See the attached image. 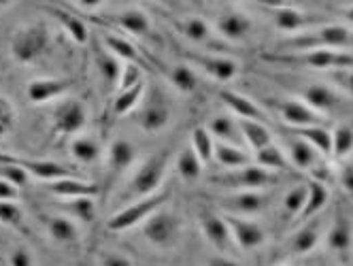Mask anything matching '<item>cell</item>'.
<instances>
[{
	"instance_id": "obj_10",
	"label": "cell",
	"mask_w": 353,
	"mask_h": 266,
	"mask_svg": "<svg viewBox=\"0 0 353 266\" xmlns=\"http://www.w3.org/2000/svg\"><path fill=\"white\" fill-rule=\"evenodd\" d=\"M5 158L9 162H15L19 164L23 171L28 173V177H37L45 183L49 181H58V179H70V177H79L77 173L72 171V168L64 166V164H58L54 160H34V158H19V156H11V154H5Z\"/></svg>"
},
{
	"instance_id": "obj_51",
	"label": "cell",
	"mask_w": 353,
	"mask_h": 266,
	"mask_svg": "<svg viewBox=\"0 0 353 266\" xmlns=\"http://www.w3.org/2000/svg\"><path fill=\"white\" fill-rule=\"evenodd\" d=\"M339 181L343 185L345 192H349V194H353V162H347L341 166L339 171Z\"/></svg>"
},
{
	"instance_id": "obj_41",
	"label": "cell",
	"mask_w": 353,
	"mask_h": 266,
	"mask_svg": "<svg viewBox=\"0 0 353 266\" xmlns=\"http://www.w3.org/2000/svg\"><path fill=\"white\" fill-rule=\"evenodd\" d=\"M70 154L72 158L81 164H94L100 158V145L96 139L90 136H77L70 143Z\"/></svg>"
},
{
	"instance_id": "obj_17",
	"label": "cell",
	"mask_w": 353,
	"mask_h": 266,
	"mask_svg": "<svg viewBox=\"0 0 353 266\" xmlns=\"http://www.w3.org/2000/svg\"><path fill=\"white\" fill-rule=\"evenodd\" d=\"M302 99L317 113H330L343 107V96L330 85H309L302 90Z\"/></svg>"
},
{
	"instance_id": "obj_26",
	"label": "cell",
	"mask_w": 353,
	"mask_h": 266,
	"mask_svg": "<svg viewBox=\"0 0 353 266\" xmlns=\"http://www.w3.org/2000/svg\"><path fill=\"white\" fill-rule=\"evenodd\" d=\"M209 132L217 143H225V145H234V147H243L245 139L241 132V126L234 117L230 115H217L211 119L209 124Z\"/></svg>"
},
{
	"instance_id": "obj_30",
	"label": "cell",
	"mask_w": 353,
	"mask_h": 266,
	"mask_svg": "<svg viewBox=\"0 0 353 266\" xmlns=\"http://www.w3.org/2000/svg\"><path fill=\"white\" fill-rule=\"evenodd\" d=\"M109 168L115 175L125 173L132 166V162L137 160V147L125 139H115L109 145Z\"/></svg>"
},
{
	"instance_id": "obj_48",
	"label": "cell",
	"mask_w": 353,
	"mask_h": 266,
	"mask_svg": "<svg viewBox=\"0 0 353 266\" xmlns=\"http://www.w3.org/2000/svg\"><path fill=\"white\" fill-rule=\"evenodd\" d=\"M330 81H332V85L339 88L341 92L353 96V68L330 70Z\"/></svg>"
},
{
	"instance_id": "obj_12",
	"label": "cell",
	"mask_w": 353,
	"mask_h": 266,
	"mask_svg": "<svg viewBox=\"0 0 353 266\" xmlns=\"http://www.w3.org/2000/svg\"><path fill=\"white\" fill-rule=\"evenodd\" d=\"M276 113L290 128H307V126H325V117L313 111L302 101H279L274 103Z\"/></svg>"
},
{
	"instance_id": "obj_35",
	"label": "cell",
	"mask_w": 353,
	"mask_h": 266,
	"mask_svg": "<svg viewBox=\"0 0 353 266\" xmlns=\"http://www.w3.org/2000/svg\"><path fill=\"white\" fill-rule=\"evenodd\" d=\"M166 79L183 94H192L198 88V77H196V70L188 64H172L168 68H162Z\"/></svg>"
},
{
	"instance_id": "obj_54",
	"label": "cell",
	"mask_w": 353,
	"mask_h": 266,
	"mask_svg": "<svg viewBox=\"0 0 353 266\" xmlns=\"http://www.w3.org/2000/svg\"><path fill=\"white\" fill-rule=\"evenodd\" d=\"M19 196V187H15L13 183L5 181V179H0V201H11L15 203Z\"/></svg>"
},
{
	"instance_id": "obj_58",
	"label": "cell",
	"mask_w": 353,
	"mask_h": 266,
	"mask_svg": "<svg viewBox=\"0 0 353 266\" xmlns=\"http://www.w3.org/2000/svg\"><path fill=\"white\" fill-rule=\"evenodd\" d=\"M0 154H3V152H0Z\"/></svg>"
},
{
	"instance_id": "obj_25",
	"label": "cell",
	"mask_w": 353,
	"mask_h": 266,
	"mask_svg": "<svg viewBox=\"0 0 353 266\" xmlns=\"http://www.w3.org/2000/svg\"><path fill=\"white\" fill-rule=\"evenodd\" d=\"M292 136L307 141L321 158H332V132L327 126H307V128H288Z\"/></svg>"
},
{
	"instance_id": "obj_46",
	"label": "cell",
	"mask_w": 353,
	"mask_h": 266,
	"mask_svg": "<svg viewBox=\"0 0 353 266\" xmlns=\"http://www.w3.org/2000/svg\"><path fill=\"white\" fill-rule=\"evenodd\" d=\"M0 179L13 183L15 187H21V185H26V181H28V173L23 171L19 164L9 162L5 158V154H0Z\"/></svg>"
},
{
	"instance_id": "obj_43",
	"label": "cell",
	"mask_w": 353,
	"mask_h": 266,
	"mask_svg": "<svg viewBox=\"0 0 353 266\" xmlns=\"http://www.w3.org/2000/svg\"><path fill=\"white\" fill-rule=\"evenodd\" d=\"M143 92H145V81L134 85V88H128V90H119L115 96V103H113V113L115 115L130 113L139 105V101L143 99Z\"/></svg>"
},
{
	"instance_id": "obj_27",
	"label": "cell",
	"mask_w": 353,
	"mask_h": 266,
	"mask_svg": "<svg viewBox=\"0 0 353 266\" xmlns=\"http://www.w3.org/2000/svg\"><path fill=\"white\" fill-rule=\"evenodd\" d=\"M327 198H330V192H327L325 183L309 179L307 181V203H305V209H302V213L296 217V224L311 222L313 217L327 205Z\"/></svg>"
},
{
	"instance_id": "obj_21",
	"label": "cell",
	"mask_w": 353,
	"mask_h": 266,
	"mask_svg": "<svg viewBox=\"0 0 353 266\" xmlns=\"http://www.w3.org/2000/svg\"><path fill=\"white\" fill-rule=\"evenodd\" d=\"M170 124V109L162 103V101H147L139 113V126L149 132L156 134L160 130H164Z\"/></svg>"
},
{
	"instance_id": "obj_44",
	"label": "cell",
	"mask_w": 353,
	"mask_h": 266,
	"mask_svg": "<svg viewBox=\"0 0 353 266\" xmlns=\"http://www.w3.org/2000/svg\"><path fill=\"white\" fill-rule=\"evenodd\" d=\"M353 152V128L351 126H336L332 132V158L343 162Z\"/></svg>"
},
{
	"instance_id": "obj_9",
	"label": "cell",
	"mask_w": 353,
	"mask_h": 266,
	"mask_svg": "<svg viewBox=\"0 0 353 266\" xmlns=\"http://www.w3.org/2000/svg\"><path fill=\"white\" fill-rule=\"evenodd\" d=\"M268 15L274 23V28H279L281 32H298V30H307L315 26H325V17L307 13L302 9L294 7H283V5H274V9H268Z\"/></svg>"
},
{
	"instance_id": "obj_1",
	"label": "cell",
	"mask_w": 353,
	"mask_h": 266,
	"mask_svg": "<svg viewBox=\"0 0 353 266\" xmlns=\"http://www.w3.org/2000/svg\"><path fill=\"white\" fill-rule=\"evenodd\" d=\"M353 45V32L341 23H325L321 28H315L311 32H302L290 41H283L276 45V56L285 54H305L315 50H341V47Z\"/></svg>"
},
{
	"instance_id": "obj_3",
	"label": "cell",
	"mask_w": 353,
	"mask_h": 266,
	"mask_svg": "<svg viewBox=\"0 0 353 266\" xmlns=\"http://www.w3.org/2000/svg\"><path fill=\"white\" fill-rule=\"evenodd\" d=\"M211 183L234 190V192H260V190L274 185L276 177L274 173L266 171V168L258 164H249L245 168H239V171H225V173L213 175Z\"/></svg>"
},
{
	"instance_id": "obj_55",
	"label": "cell",
	"mask_w": 353,
	"mask_h": 266,
	"mask_svg": "<svg viewBox=\"0 0 353 266\" xmlns=\"http://www.w3.org/2000/svg\"><path fill=\"white\" fill-rule=\"evenodd\" d=\"M207 266H241L236 260L228 258V256H211L207 260Z\"/></svg>"
},
{
	"instance_id": "obj_53",
	"label": "cell",
	"mask_w": 353,
	"mask_h": 266,
	"mask_svg": "<svg viewBox=\"0 0 353 266\" xmlns=\"http://www.w3.org/2000/svg\"><path fill=\"white\" fill-rule=\"evenodd\" d=\"M11 266H32V258L28 254L26 247H17L13 254H11V260H9Z\"/></svg>"
},
{
	"instance_id": "obj_50",
	"label": "cell",
	"mask_w": 353,
	"mask_h": 266,
	"mask_svg": "<svg viewBox=\"0 0 353 266\" xmlns=\"http://www.w3.org/2000/svg\"><path fill=\"white\" fill-rule=\"evenodd\" d=\"M143 83V70L139 64H125L119 77V90H128Z\"/></svg>"
},
{
	"instance_id": "obj_34",
	"label": "cell",
	"mask_w": 353,
	"mask_h": 266,
	"mask_svg": "<svg viewBox=\"0 0 353 266\" xmlns=\"http://www.w3.org/2000/svg\"><path fill=\"white\" fill-rule=\"evenodd\" d=\"M174 28L179 30L190 43L196 45H209L211 41V26L203 17H185V19H174Z\"/></svg>"
},
{
	"instance_id": "obj_45",
	"label": "cell",
	"mask_w": 353,
	"mask_h": 266,
	"mask_svg": "<svg viewBox=\"0 0 353 266\" xmlns=\"http://www.w3.org/2000/svg\"><path fill=\"white\" fill-rule=\"evenodd\" d=\"M305 203H307V185L292 187L288 194L283 196V211H285V215H292L294 222H296V217L302 213V209H305Z\"/></svg>"
},
{
	"instance_id": "obj_37",
	"label": "cell",
	"mask_w": 353,
	"mask_h": 266,
	"mask_svg": "<svg viewBox=\"0 0 353 266\" xmlns=\"http://www.w3.org/2000/svg\"><path fill=\"white\" fill-rule=\"evenodd\" d=\"M254 160L258 162V166L266 168V171H270V173H274V171H281V173L292 171V164H290L288 156L279 147H276L274 143H270L268 147L256 152L254 154Z\"/></svg>"
},
{
	"instance_id": "obj_14",
	"label": "cell",
	"mask_w": 353,
	"mask_h": 266,
	"mask_svg": "<svg viewBox=\"0 0 353 266\" xmlns=\"http://www.w3.org/2000/svg\"><path fill=\"white\" fill-rule=\"evenodd\" d=\"M223 217H225V224L230 228L232 241L245 252L256 249L264 243L266 234H264L262 226H258L256 222L247 220V217H236V215H223Z\"/></svg>"
},
{
	"instance_id": "obj_39",
	"label": "cell",
	"mask_w": 353,
	"mask_h": 266,
	"mask_svg": "<svg viewBox=\"0 0 353 266\" xmlns=\"http://www.w3.org/2000/svg\"><path fill=\"white\" fill-rule=\"evenodd\" d=\"M203 162H200V158L194 154V150L190 147H183L179 152V156H176V171H179V177L188 183H194L196 179H200V175H203Z\"/></svg>"
},
{
	"instance_id": "obj_49",
	"label": "cell",
	"mask_w": 353,
	"mask_h": 266,
	"mask_svg": "<svg viewBox=\"0 0 353 266\" xmlns=\"http://www.w3.org/2000/svg\"><path fill=\"white\" fill-rule=\"evenodd\" d=\"M13 124H15V111H13V105L0 96V139L5 134H9L13 130Z\"/></svg>"
},
{
	"instance_id": "obj_8",
	"label": "cell",
	"mask_w": 353,
	"mask_h": 266,
	"mask_svg": "<svg viewBox=\"0 0 353 266\" xmlns=\"http://www.w3.org/2000/svg\"><path fill=\"white\" fill-rule=\"evenodd\" d=\"M198 226H200L203 236L207 238V243L211 247H215L221 256L232 249L234 241H232L230 228H228V224H225L223 215L215 213L209 207H200L198 209Z\"/></svg>"
},
{
	"instance_id": "obj_6",
	"label": "cell",
	"mask_w": 353,
	"mask_h": 266,
	"mask_svg": "<svg viewBox=\"0 0 353 266\" xmlns=\"http://www.w3.org/2000/svg\"><path fill=\"white\" fill-rule=\"evenodd\" d=\"M49 45V30L43 23H28L15 32L11 41V56L21 64L37 62Z\"/></svg>"
},
{
	"instance_id": "obj_2",
	"label": "cell",
	"mask_w": 353,
	"mask_h": 266,
	"mask_svg": "<svg viewBox=\"0 0 353 266\" xmlns=\"http://www.w3.org/2000/svg\"><path fill=\"white\" fill-rule=\"evenodd\" d=\"M170 152L164 150V152H158L154 156H149L130 179L128 183V190H125V198H134V201H141V198H147V196H154L158 194L160 185L164 183V177H166V171H168V164H170Z\"/></svg>"
},
{
	"instance_id": "obj_52",
	"label": "cell",
	"mask_w": 353,
	"mask_h": 266,
	"mask_svg": "<svg viewBox=\"0 0 353 266\" xmlns=\"http://www.w3.org/2000/svg\"><path fill=\"white\" fill-rule=\"evenodd\" d=\"M98 266H132V262L121 254H105L100 258Z\"/></svg>"
},
{
	"instance_id": "obj_33",
	"label": "cell",
	"mask_w": 353,
	"mask_h": 266,
	"mask_svg": "<svg viewBox=\"0 0 353 266\" xmlns=\"http://www.w3.org/2000/svg\"><path fill=\"white\" fill-rule=\"evenodd\" d=\"M239 126H241V132H243V139L245 143L249 145L251 152H260L264 147L272 143V134L270 130L266 128V124L262 122H251V119H239Z\"/></svg>"
},
{
	"instance_id": "obj_20",
	"label": "cell",
	"mask_w": 353,
	"mask_h": 266,
	"mask_svg": "<svg viewBox=\"0 0 353 266\" xmlns=\"http://www.w3.org/2000/svg\"><path fill=\"white\" fill-rule=\"evenodd\" d=\"M219 101L228 107L239 119H251V122H262L266 124V113L254 103L245 99L243 94L234 92V90H221L219 92Z\"/></svg>"
},
{
	"instance_id": "obj_18",
	"label": "cell",
	"mask_w": 353,
	"mask_h": 266,
	"mask_svg": "<svg viewBox=\"0 0 353 266\" xmlns=\"http://www.w3.org/2000/svg\"><path fill=\"white\" fill-rule=\"evenodd\" d=\"M353 245V226L351 220L345 213H336L330 224V232H327V247L341 258H347Z\"/></svg>"
},
{
	"instance_id": "obj_5",
	"label": "cell",
	"mask_w": 353,
	"mask_h": 266,
	"mask_svg": "<svg viewBox=\"0 0 353 266\" xmlns=\"http://www.w3.org/2000/svg\"><path fill=\"white\" fill-rule=\"evenodd\" d=\"M168 201H170V192H160V194H154V196L134 201L128 207H123L117 213H113V217L107 222V228L113 230V232L130 230L137 224L145 222L149 215H154L156 211H160Z\"/></svg>"
},
{
	"instance_id": "obj_29",
	"label": "cell",
	"mask_w": 353,
	"mask_h": 266,
	"mask_svg": "<svg viewBox=\"0 0 353 266\" xmlns=\"http://www.w3.org/2000/svg\"><path fill=\"white\" fill-rule=\"evenodd\" d=\"M213 160L217 164H221L223 168H228V171H239V168L254 164V156L245 152L243 147H234V145H225V143H217V141H215Z\"/></svg>"
},
{
	"instance_id": "obj_19",
	"label": "cell",
	"mask_w": 353,
	"mask_h": 266,
	"mask_svg": "<svg viewBox=\"0 0 353 266\" xmlns=\"http://www.w3.org/2000/svg\"><path fill=\"white\" fill-rule=\"evenodd\" d=\"M47 190L62 201H72V198H94L100 187L96 183L83 181L81 177H70V179L49 181Z\"/></svg>"
},
{
	"instance_id": "obj_15",
	"label": "cell",
	"mask_w": 353,
	"mask_h": 266,
	"mask_svg": "<svg viewBox=\"0 0 353 266\" xmlns=\"http://www.w3.org/2000/svg\"><path fill=\"white\" fill-rule=\"evenodd\" d=\"M219 205L228 211L225 215H256L260 211H264L268 207V196L264 192H236V194L221 198Z\"/></svg>"
},
{
	"instance_id": "obj_56",
	"label": "cell",
	"mask_w": 353,
	"mask_h": 266,
	"mask_svg": "<svg viewBox=\"0 0 353 266\" xmlns=\"http://www.w3.org/2000/svg\"><path fill=\"white\" fill-rule=\"evenodd\" d=\"M343 15H345V19H347V21H351V23H353V5H351L347 11H343Z\"/></svg>"
},
{
	"instance_id": "obj_36",
	"label": "cell",
	"mask_w": 353,
	"mask_h": 266,
	"mask_svg": "<svg viewBox=\"0 0 353 266\" xmlns=\"http://www.w3.org/2000/svg\"><path fill=\"white\" fill-rule=\"evenodd\" d=\"M319 243V224L317 222H305L290 241V247L294 254L298 256H305V254H311Z\"/></svg>"
},
{
	"instance_id": "obj_42",
	"label": "cell",
	"mask_w": 353,
	"mask_h": 266,
	"mask_svg": "<svg viewBox=\"0 0 353 266\" xmlns=\"http://www.w3.org/2000/svg\"><path fill=\"white\" fill-rule=\"evenodd\" d=\"M62 209L68 213L66 217L70 220H77L83 224H92L96 217V205L94 198H72V201H64Z\"/></svg>"
},
{
	"instance_id": "obj_32",
	"label": "cell",
	"mask_w": 353,
	"mask_h": 266,
	"mask_svg": "<svg viewBox=\"0 0 353 266\" xmlns=\"http://www.w3.org/2000/svg\"><path fill=\"white\" fill-rule=\"evenodd\" d=\"M94 62H96L100 77H103L109 85H115V83L119 85V77H121L123 66L119 64V60L107 50L105 45H96L94 47Z\"/></svg>"
},
{
	"instance_id": "obj_13",
	"label": "cell",
	"mask_w": 353,
	"mask_h": 266,
	"mask_svg": "<svg viewBox=\"0 0 353 266\" xmlns=\"http://www.w3.org/2000/svg\"><path fill=\"white\" fill-rule=\"evenodd\" d=\"M285 150H288V160H290L292 168H298V171H302V173L315 175L325 164L323 162L325 158H321L307 141H302L298 136H292L285 141Z\"/></svg>"
},
{
	"instance_id": "obj_24",
	"label": "cell",
	"mask_w": 353,
	"mask_h": 266,
	"mask_svg": "<svg viewBox=\"0 0 353 266\" xmlns=\"http://www.w3.org/2000/svg\"><path fill=\"white\" fill-rule=\"evenodd\" d=\"M43 224H45L47 234L52 236L56 243L72 245V243H77V241H79L77 224H74L70 217H66V215H45Z\"/></svg>"
},
{
	"instance_id": "obj_22",
	"label": "cell",
	"mask_w": 353,
	"mask_h": 266,
	"mask_svg": "<svg viewBox=\"0 0 353 266\" xmlns=\"http://www.w3.org/2000/svg\"><path fill=\"white\" fill-rule=\"evenodd\" d=\"M192 62L203 68L209 77L217 79V81H230L232 77H236V62L232 58H221V56H203V54H194Z\"/></svg>"
},
{
	"instance_id": "obj_28",
	"label": "cell",
	"mask_w": 353,
	"mask_h": 266,
	"mask_svg": "<svg viewBox=\"0 0 353 266\" xmlns=\"http://www.w3.org/2000/svg\"><path fill=\"white\" fill-rule=\"evenodd\" d=\"M70 90V81L66 79H37L28 85V99L34 105H43L60 99Z\"/></svg>"
},
{
	"instance_id": "obj_7",
	"label": "cell",
	"mask_w": 353,
	"mask_h": 266,
	"mask_svg": "<svg viewBox=\"0 0 353 266\" xmlns=\"http://www.w3.org/2000/svg\"><path fill=\"white\" fill-rule=\"evenodd\" d=\"M179 234H181L179 217L172 215L166 209H160L154 215H149L143 224L145 241L158 249H170L176 241H179Z\"/></svg>"
},
{
	"instance_id": "obj_38",
	"label": "cell",
	"mask_w": 353,
	"mask_h": 266,
	"mask_svg": "<svg viewBox=\"0 0 353 266\" xmlns=\"http://www.w3.org/2000/svg\"><path fill=\"white\" fill-rule=\"evenodd\" d=\"M105 47L117 58V60H125V64H139L141 62V52L134 47L132 41H128L125 37L119 34H105Z\"/></svg>"
},
{
	"instance_id": "obj_40",
	"label": "cell",
	"mask_w": 353,
	"mask_h": 266,
	"mask_svg": "<svg viewBox=\"0 0 353 266\" xmlns=\"http://www.w3.org/2000/svg\"><path fill=\"white\" fill-rule=\"evenodd\" d=\"M190 147H192L194 154L200 158V162H203V164H209V162L213 160V154H215V139L211 136L209 128H205V126L194 128L192 141H190Z\"/></svg>"
},
{
	"instance_id": "obj_4",
	"label": "cell",
	"mask_w": 353,
	"mask_h": 266,
	"mask_svg": "<svg viewBox=\"0 0 353 266\" xmlns=\"http://www.w3.org/2000/svg\"><path fill=\"white\" fill-rule=\"evenodd\" d=\"M266 58L270 62H281V64H292V66H305V68H317V70L353 68V56L345 54V52H336V50H315V52L285 54V56L268 54Z\"/></svg>"
},
{
	"instance_id": "obj_16",
	"label": "cell",
	"mask_w": 353,
	"mask_h": 266,
	"mask_svg": "<svg viewBox=\"0 0 353 266\" xmlns=\"http://www.w3.org/2000/svg\"><path fill=\"white\" fill-rule=\"evenodd\" d=\"M251 19L234 9H225L215 17V30L228 41H245L251 34Z\"/></svg>"
},
{
	"instance_id": "obj_57",
	"label": "cell",
	"mask_w": 353,
	"mask_h": 266,
	"mask_svg": "<svg viewBox=\"0 0 353 266\" xmlns=\"http://www.w3.org/2000/svg\"><path fill=\"white\" fill-rule=\"evenodd\" d=\"M7 7H11L9 0H0V9H7Z\"/></svg>"
},
{
	"instance_id": "obj_31",
	"label": "cell",
	"mask_w": 353,
	"mask_h": 266,
	"mask_svg": "<svg viewBox=\"0 0 353 266\" xmlns=\"http://www.w3.org/2000/svg\"><path fill=\"white\" fill-rule=\"evenodd\" d=\"M47 11L58 19V23H60V26L66 30V34H68L74 43H79V45L88 43V39H90V30H88L85 21H83L81 17H77L72 11L62 9L60 5H58V7H49Z\"/></svg>"
},
{
	"instance_id": "obj_23",
	"label": "cell",
	"mask_w": 353,
	"mask_h": 266,
	"mask_svg": "<svg viewBox=\"0 0 353 266\" xmlns=\"http://www.w3.org/2000/svg\"><path fill=\"white\" fill-rule=\"evenodd\" d=\"M109 21L115 23V26L121 28L123 32L134 34V37H147L151 30V21H149L147 13L141 9H123L119 13H111Z\"/></svg>"
},
{
	"instance_id": "obj_11",
	"label": "cell",
	"mask_w": 353,
	"mask_h": 266,
	"mask_svg": "<svg viewBox=\"0 0 353 266\" xmlns=\"http://www.w3.org/2000/svg\"><path fill=\"white\" fill-rule=\"evenodd\" d=\"M88 124V111L81 101H64L52 113V126L60 134H77Z\"/></svg>"
},
{
	"instance_id": "obj_47",
	"label": "cell",
	"mask_w": 353,
	"mask_h": 266,
	"mask_svg": "<svg viewBox=\"0 0 353 266\" xmlns=\"http://www.w3.org/2000/svg\"><path fill=\"white\" fill-rule=\"evenodd\" d=\"M21 220H23V213L15 203L0 201V224H5L9 228H19Z\"/></svg>"
}]
</instances>
